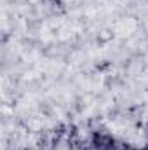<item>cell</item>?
<instances>
[{
	"mask_svg": "<svg viewBox=\"0 0 148 150\" xmlns=\"http://www.w3.org/2000/svg\"><path fill=\"white\" fill-rule=\"evenodd\" d=\"M96 38H98L99 44H108V42L113 40V30H110V28H103V30L98 32V37Z\"/></svg>",
	"mask_w": 148,
	"mask_h": 150,
	"instance_id": "obj_1",
	"label": "cell"
},
{
	"mask_svg": "<svg viewBox=\"0 0 148 150\" xmlns=\"http://www.w3.org/2000/svg\"><path fill=\"white\" fill-rule=\"evenodd\" d=\"M30 4H38V2H42V0H28Z\"/></svg>",
	"mask_w": 148,
	"mask_h": 150,
	"instance_id": "obj_2",
	"label": "cell"
},
{
	"mask_svg": "<svg viewBox=\"0 0 148 150\" xmlns=\"http://www.w3.org/2000/svg\"><path fill=\"white\" fill-rule=\"evenodd\" d=\"M26 150H28V149H26Z\"/></svg>",
	"mask_w": 148,
	"mask_h": 150,
	"instance_id": "obj_3",
	"label": "cell"
}]
</instances>
